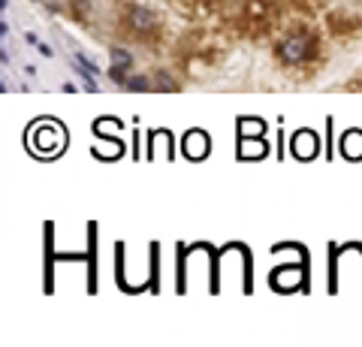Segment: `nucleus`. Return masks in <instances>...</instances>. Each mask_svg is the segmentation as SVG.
I'll use <instances>...</instances> for the list:
<instances>
[{
  "instance_id": "1",
  "label": "nucleus",
  "mask_w": 362,
  "mask_h": 347,
  "mask_svg": "<svg viewBox=\"0 0 362 347\" xmlns=\"http://www.w3.org/2000/svg\"><path fill=\"white\" fill-rule=\"evenodd\" d=\"M311 52H314L311 40L305 37V33H296V37H287L278 46V58L284 61V64H302V61H308Z\"/></svg>"
},
{
  "instance_id": "2",
  "label": "nucleus",
  "mask_w": 362,
  "mask_h": 347,
  "mask_svg": "<svg viewBox=\"0 0 362 347\" xmlns=\"http://www.w3.org/2000/svg\"><path fill=\"white\" fill-rule=\"evenodd\" d=\"M130 28L139 30V33L151 30V28H154V16H151L145 6H130Z\"/></svg>"
},
{
  "instance_id": "3",
  "label": "nucleus",
  "mask_w": 362,
  "mask_h": 347,
  "mask_svg": "<svg viewBox=\"0 0 362 347\" xmlns=\"http://www.w3.org/2000/svg\"><path fill=\"white\" fill-rule=\"evenodd\" d=\"M112 61H115V66H112V76H115V79L121 82V79H124V70L130 66V54L121 52V49H115V52H112Z\"/></svg>"
}]
</instances>
